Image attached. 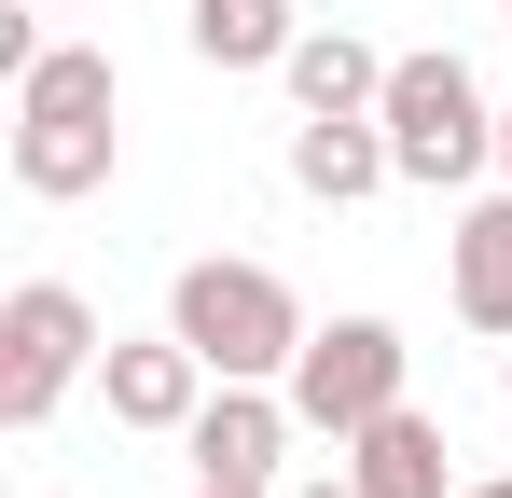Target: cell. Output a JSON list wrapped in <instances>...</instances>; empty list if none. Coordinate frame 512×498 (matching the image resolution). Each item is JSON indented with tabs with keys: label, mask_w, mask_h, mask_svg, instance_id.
Listing matches in <instances>:
<instances>
[{
	"label": "cell",
	"mask_w": 512,
	"mask_h": 498,
	"mask_svg": "<svg viewBox=\"0 0 512 498\" xmlns=\"http://www.w3.org/2000/svg\"><path fill=\"white\" fill-rule=\"evenodd\" d=\"M111 166H125V70H111L97 42H42V56L14 70V194L70 208Z\"/></svg>",
	"instance_id": "cell-1"
},
{
	"label": "cell",
	"mask_w": 512,
	"mask_h": 498,
	"mask_svg": "<svg viewBox=\"0 0 512 498\" xmlns=\"http://www.w3.org/2000/svg\"><path fill=\"white\" fill-rule=\"evenodd\" d=\"M167 332L208 360V374H250V388H291V360H305V305H291V277L277 263H236V249H208V263H180L167 277Z\"/></svg>",
	"instance_id": "cell-2"
},
{
	"label": "cell",
	"mask_w": 512,
	"mask_h": 498,
	"mask_svg": "<svg viewBox=\"0 0 512 498\" xmlns=\"http://www.w3.org/2000/svg\"><path fill=\"white\" fill-rule=\"evenodd\" d=\"M388 153L416 194H457V180H485L499 166V111H485V83L457 42H429V56H388Z\"/></svg>",
	"instance_id": "cell-3"
},
{
	"label": "cell",
	"mask_w": 512,
	"mask_h": 498,
	"mask_svg": "<svg viewBox=\"0 0 512 498\" xmlns=\"http://www.w3.org/2000/svg\"><path fill=\"white\" fill-rule=\"evenodd\" d=\"M97 346L111 332H97V305L70 277H14V305H0V429H42L97 374Z\"/></svg>",
	"instance_id": "cell-4"
},
{
	"label": "cell",
	"mask_w": 512,
	"mask_h": 498,
	"mask_svg": "<svg viewBox=\"0 0 512 498\" xmlns=\"http://www.w3.org/2000/svg\"><path fill=\"white\" fill-rule=\"evenodd\" d=\"M402 374H416V346H402L388 319H319L305 360H291V415H305L319 443H346V429H374L388 402H416Z\"/></svg>",
	"instance_id": "cell-5"
},
{
	"label": "cell",
	"mask_w": 512,
	"mask_h": 498,
	"mask_svg": "<svg viewBox=\"0 0 512 498\" xmlns=\"http://www.w3.org/2000/svg\"><path fill=\"white\" fill-rule=\"evenodd\" d=\"M208 388H222V374H208L180 332H111V346H97V402H111V429H153V443H180Z\"/></svg>",
	"instance_id": "cell-6"
},
{
	"label": "cell",
	"mask_w": 512,
	"mask_h": 498,
	"mask_svg": "<svg viewBox=\"0 0 512 498\" xmlns=\"http://www.w3.org/2000/svg\"><path fill=\"white\" fill-rule=\"evenodd\" d=\"M291 429H305V415H291V388H250V374H222V388L194 402V429H180V443H194V485H277Z\"/></svg>",
	"instance_id": "cell-7"
},
{
	"label": "cell",
	"mask_w": 512,
	"mask_h": 498,
	"mask_svg": "<svg viewBox=\"0 0 512 498\" xmlns=\"http://www.w3.org/2000/svg\"><path fill=\"white\" fill-rule=\"evenodd\" d=\"M402 153H388V111H305L291 125V194L305 208H360V194H388Z\"/></svg>",
	"instance_id": "cell-8"
},
{
	"label": "cell",
	"mask_w": 512,
	"mask_h": 498,
	"mask_svg": "<svg viewBox=\"0 0 512 498\" xmlns=\"http://www.w3.org/2000/svg\"><path fill=\"white\" fill-rule=\"evenodd\" d=\"M443 291H457V319H471V332H499V346H512V180L457 208V236H443Z\"/></svg>",
	"instance_id": "cell-9"
},
{
	"label": "cell",
	"mask_w": 512,
	"mask_h": 498,
	"mask_svg": "<svg viewBox=\"0 0 512 498\" xmlns=\"http://www.w3.org/2000/svg\"><path fill=\"white\" fill-rule=\"evenodd\" d=\"M346 485H360V498H457V471H443V415L388 402L374 429H346Z\"/></svg>",
	"instance_id": "cell-10"
},
{
	"label": "cell",
	"mask_w": 512,
	"mask_h": 498,
	"mask_svg": "<svg viewBox=\"0 0 512 498\" xmlns=\"http://www.w3.org/2000/svg\"><path fill=\"white\" fill-rule=\"evenodd\" d=\"M277 83H291V111H388V56L360 28H305L277 56Z\"/></svg>",
	"instance_id": "cell-11"
},
{
	"label": "cell",
	"mask_w": 512,
	"mask_h": 498,
	"mask_svg": "<svg viewBox=\"0 0 512 498\" xmlns=\"http://www.w3.org/2000/svg\"><path fill=\"white\" fill-rule=\"evenodd\" d=\"M180 42H194V70H277L305 42V14L291 0H180Z\"/></svg>",
	"instance_id": "cell-12"
},
{
	"label": "cell",
	"mask_w": 512,
	"mask_h": 498,
	"mask_svg": "<svg viewBox=\"0 0 512 498\" xmlns=\"http://www.w3.org/2000/svg\"><path fill=\"white\" fill-rule=\"evenodd\" d=\"M277 498H360V485H346V471H319V485H277Z\"/></svg>",
	"instance_id": "cell-13"
},
{
	"label": "cell",
	"mask_w": 512,
	"mask_h": 498,
	"mask_svg": "<svg viewBox=\"0 0 512 498\" xmlns=\"http://www.w3.org/2000/svg\"><path fill=\"white\" fill-rule=\"evenodd\" d=\"M457 498H512V471H485V485H457Z\"/></svg>",
	"instance_id": "cell-14"
},
{
	"label": "cell",
	"mask_w": 512,
	"mask_h": 498,
	"mask_svg": "<svg viewBox=\"0 0 512 498\" xmlns=\"http://www.w3.org/2000/svg\"><path fill=\"white\" fill-rule=\"evenodd\" d=\"M194 498H277V485H194Z\"/></svg>",
	"instance_id": "cell-15"
},
{
	"label": "cell",
	"mask_w": 512,
	"mask_h": 498,
	"mask_svg": "<svg viewBox=\"0 0 512 498\" xmlns=\"http://www.w3.org/2000/svg\"><path fill=\"white\" fill-rule=\"evenodd\" d=\"M499 180H512V111H499Z\"/></svg>",
	"instance_id": "cell-16"
},
{
	"label": "cell",
	"mask_w": 512,
	"mask_h": 498,
	"mask_svg": "<svg viewBox=\"0 0 512 498\" xmlns=\"http://www.w3.org/2000/svg\"><path fill=\"white\" fill-rule=\"evenodd\" d=\"M499 402H512V360H499Z\"/></svg>",
	"instance_id": "cell-17"
},
{
	"label": "cell",
	"mask_w": 512,
	"mask_h": 498,
	"mask_svg": "<svg viewBox=\"0 0 512 498\" xmlns=\"http://www.w3.org/2000/svg\"><path fill=\"white\" fill-rule=\"evenodd\" d=\"M499 28H512V0H499Z\"/></svg>",
	"instance_id": "cell-18"
},
{
	"label": "cell",
	"mask_w": 512,
	"mask_h": 498,
	"mask_svg": "<svg viewBox=\"0 0 512 498\" xmlns=\"http://www.w3.org/2000/svg\"><path fill=\"white\" fill-rule=\"evenodd\" d=\"M42 14H56V0H42Z\"/></svg>",
	"instance_id": "cell-19"
}]
</instances>
